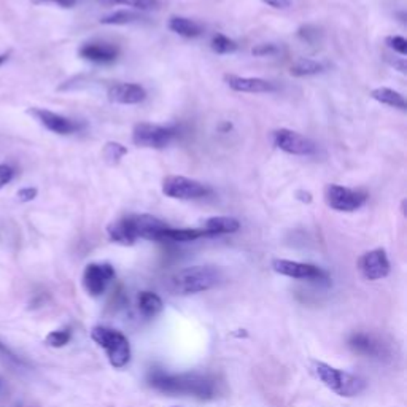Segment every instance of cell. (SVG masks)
<instances>
[{
	"mask_svg": "<svg viewBox=\"0 0 407 407\" xmlns=\"http://www.w3.org/2000/svg\"><path fill=\"white\" fill-rule=\"evenodd\" d=\"M137 305H139L140 314L146 318L156 317L164 308L163 299L159 298L156 293H151V291H142L137 298Z\"/></svg>",
	"mask_w": 407,
	"mask_h": 407,
	"instance_id": "cell-21",
	"label": "cell"
},
{
	"mask_svg": "<svg viewBox=\"0 0 407 407\" xmlns=\"http://www.w3.org/2000/svg\"><path fill=\"white\" fill-rule=\"evenodd\" d=\"M273 269L277 274L291 277V279H310V280H322L326 279V273L314 264L290 261V259H274Z\"/></svg>",
	"mask_w": 407,
	"mask_h": 407,
	"instance_id": "cell-12",
	"label": "cell"
},
{
	"mask_svg": "<svg viewBox=\"0 0 407 407\" xmlns=\"http://www.w3.org/2000/svg\"><path fill=\"white\" fill-rule=\"evenodd\" d=\"M91 338L96 344L107 353L110 364L115 369H121L131 361V345L123 333L107 326H94Z\"/></svg>",
	"mask_w": 407,
	"mask_h": 407,
	"instance_id": "cell-5",
	"label": "cell"
},
{
	"mask_svg": "<svg viewBox=\"0 0 407 407\" xmlns=\"http://www.w3.org/2000/svg\"><path fill=\"white\" fill-rule=\"evenodd\" d=\"M166 223L153 215H127L110 223L107 228L111 242L120 245H134L137 239L161 240Z\"/></svg>",
	"mask_w": 407,
	"mask_h": 407,
	"instance_id": "cell-2",
	"label": "cell"
},
{
	"mask_svg": "<svg viewBox=\"0 0 407 407\" xmlns=\"http://www.w3.org/2000/svg\"><path fill=\"white\" fill-rule=\"evenodd\" d=\"M200 237H207L202 228L175 229V228L167 226L161 234V240H170V242H191Z\"/></svg>",
	"mask_w": 407,
	"mask_h": 407,
	"instance_id": "cell-22",
	"label": "cell"
},
{
	"mask_svg": "<svg viewBox=\"0 0 407 407\" xmlns=\"http://www.w3.org/2000/svg\"><path fill=\"white\" fill-rule=\"evenodd\" d=\"M229 129H233V126L229 125V123H225V125H221V131H229Z\"/></svg>",
	"mask_w": 407,
	"mask_h": 407,
	"instance_id": "cell-38",
	"label": "cell"
},
{
	"mask_svg": "<svg viewBox=\"0 0 407 407\" xmlns=\"http://www.w3.org/2000/svg\"><path fill=\"white\" fill-rule=\"evenodd\" d=\"M366 199L368 196L364 193L342 185H334V183L324 188V200L328 207L338 212H355L361 209L366 204Z\"/></svg>",
	"mask_w": 407,
	"mask_h": 407,
	"instance_id": "cell-7",
	"label": "cell"
},
{
	"mask_svg": "<svg viewBox=\"0 0 407 407\" xmlns=\"http://www.w3.org/2000/svg\"><path fill=\"white\" fill-rule=\"evenodd\" d=\"M225 81L233 91H237V92L263 94V92H273L277 90V86L273 83V81H268L264 78H253V76L225 75Z\"/></svg>",
	"mask_w": 407,
	"mask_h": 407,
	"instance_id": "cell-15",
	"label": "cell"
},
{
	"mask_svg": "<svg viewBox=\"0 0 407 407\" xmlns=\"http://www.w3.org/2000/svg\"><path fill=\"white\" fill-rule=\"evenodd\" d=\"M8 57H10V55H8V53H4V55H0V67H2V66H4V64L8 61Z\"/></svg>",
	"mask_w": 407,
	"mask_h": 407,
	"instance_id": "cell-37",
	"label": "cell"
},
{
	"mask_svg": "<svg viewBox=\"0 0 407 407\" xmlns=\"http://www.w3.org/2000/svg\"><path fill=\"white\" fill-rule=\"evenodd\" d=\"M127 155V149L125 145L118 144V142H109L107 145L104 146V158L107 159V163L115 166L121 161L123 156Z\"/></svg>",
	"mask_w": 407,
	"mask_h": 407,
	"instance_id": "cell-25",
	"label": "cell"
},
{
	"mask_svg": "<svg viewBox=\"0 0 407 407\" xmlns=\"http://www.w3.org/2000/svg\"><path fill=\"white\" fill-rule=\"evenodd\" d=\"M387 45L401 56L407 55V40L404 37H401V35H392V37H387Z\"/></svg>",
	"mask_w": 407,
	"mask_h": 407,
	"instance_id": "cell-29",
	"label": "cell"
},
{
	"mask_svg": "<svg viewBox=\"0 0 407 407\" xmlns=\"http://www.w3.org/2000/svg\"><path fill=\"white\" fill-rule=\"evenodd\" d=\"M107 97L113 104L135 105L144 102L146 99V91L144 86L137 83H116L109 88Z\"/></svg>",
	"mask_w": 407,
	"mask_h": 407,
	"instance_id": "cell-14",
	"label": "cell"
},
{
	"mask_svg": "<svg viewBox=\"0 0 407 407\" xmlns=\"http://www.w3.org/2000/svg\"><path fill=\"white\" fill-rule=\"evenodd\" d=\"M163 193L172 199H199L210 194V188L198 180L186 179L180 175H170L163 181Z\"/></svg>",
	"mask_w": 407,
	"mask_h": 407,
	"instance_id": "cell-8",
	"label": "cell"
},
{
	"mask_svg": "<svg viewBox=\"0 0 407 407\" xmlns=\"http://www.w3.org/2000/svg\"><path fill=\"white\" fill-rule=\"evenodd\" d=\"M359 273L366 280H380L390 274V261H388L387 251L383 249H374L366 251L358 261Z\"/></svg>",
	"mask_w": 407,
	"mask_h": 407,
	"instance_id": "cell-11",
	"label": "cell"
},
{
	"mask_svg": "<svg viewBox=\"0 0 407 407\" xmlns=\"http://www.w3.org/2000/svg\"><path fill=\"white\" fill-rule=\"evenodd\" d=\"M0 353H4V355H7L8 358H11V359H15V361H18L16 357H15L13 353H11V352L7 349V347H5V345L2 344V342H0Z\"/></svg>",
	"mask_w": 407,
	"mask_h": 407,
	"instance_id": "cell-36",
	"label": "cell"
},
{
	"mask_svg": "<svg viewBox=\"0 0 407 407\" xmlns=\"http://www.w3.org/2000/svg\"><path fill=\"white\" fill-rule=\"evenodd\" d=\"M312 373L324 387L329 388L340 398H353L366 388V382L361 377L336 369L323 361L312 363Z\"/></svg>",
	"mask_w": 407,
	"mask_h": 407,
	"instance_id": "cell-4",
	"label": "cell"
},
{
	"mask_svg": "<svg viewBox=\"0 0 407 407\" xmlns=\"http://www.w3.org/2000/svg\"><path fill=\"white\" fill-rule=\"evenodd\" d=\"M177 135L175 127L139 123L134 126L132 142L142 149H166Z\"/></svg>",
	"mask_w": 407,
	"mask_h": 407,
	"instance_id": "cell-6",
	"label": "cell"
},
{
	"mask_svg": "<svg viewBox=\"0 0 407 407\" xmlns=\"http://www.w3.org/2000/svg\"><path fill=\"white\" fill-rule=\"evenodd\" d=\"M140 16L132 13V11H127V10H120V11H115V13H111L109 16H104L100 22L102 25H131V22L139 21Z\"/></svg>",
	"mask_w": 407,
	"mask_h": 407,
	"instance_id": "cell-24",
	"label": "cell"
},
{
	"mask_svg": "<svg viewBox=\"0 0 407 407\" xmlns=\"http://www.w3.org/2000/svg\"><path fill=\"white\" fill-rule=\"evenodd\" d=\"M13 177H15V170L11 169L8 164H0V190L5 185H8V183L13 180Z\"/></svg>",
	"mask_w": 407,
	"mask_h": 407,
	"instance_id": "cell-31",
	"label": "cell"
},
{
	"mask_svg": "<svg viewBox=\"0 0 407 407\" xmlns=\"http://www.w3.org/2000/svg\"><path fill=\"white\" fill-rule=\"evenodd\" d=\"M349 345L353 352L359 353V355L380 358L382 353H383L380 342L375 340L373 336L364 334V333L352 334L350 339H349Z\"/></svg>",
	"mask_w": 407,
	"mask_h": 407,
	"instance_id": "cell-17",
	"label": "cell"
},
{
	"mask_svg": "<svg viewBox=\"0 0 407 407\" xmlns=\"http://www.w3.org/2000/svg\"><path fill=\"white\" fill-rule=\"evenodd\" d=\"M294 196H296V199L301 200V202H304V204H310L312 200H314V198H312V194L309 191H304V190H298Z\"/></svg>",
	"mask_w": 407,
	"mask_h": 407,
	"instance_id": "cell-35",
	"label": "cell"
},
{
	"mask_svg": "<svg viewBox=\"0 0 407 407\" xmlns=\"http://www.w3.org/2000/svg\"><path fill=\"white\" fill-rule=\"evenodd\" d=\"M371 97L377 100V102L388 105V107H394L399 110L407 109V104L403 94L394 90H390V88H375V90L371 91Z\"/></svg>",
	"mask_w": 407,
	"mask_h": 407,
	"instance_id": "cell-20",
	"label": "cell"
},
{
	"mask_svg": "<svg viewBox=\"0 0 407 407\" xmlns=\"http://www.w3.org/2000/svg\"><path fill=\"white\" fill-rule=\"evenodd\" d=\"M202 229L207 237L220 234H234L240 229V223L233 216H212L204 221Z\"/></svg>",
	"mask_w": 407,
	"mask_h": 407,
	"instance_id": "cell-18",
	"label": "cell"
},
{
	"mask_svg": "<svg viewBox=\"0 0 407 407\" xmlns=\"http://www.w3.org/2000/svg\"><path fill=\"white\" fill-rule=\"evenodd\" d=\"M115 279V269L109 263H91L83 273V287L91 296H100Z\"/></svg>",
	"mask_w": 407,
	"mask_h": 407,
	"instance_id": "cell-10",
	"label": "cell"
},
{
	"mask_svg": "<svg viewBox=\"0 0 407 407\" xmlns=\"http://www.w3.org/2000/svg\"><path fill=\"white\" fill-rule=\"evenodd\" d=\"M72 334H70L69 329H57V331H51L45 338V344L53 349H61V347L67 345Z\"/></svg>",
	"mask_w": 407,
	"mask_h": 407,
	"instance_id": "cell-27",
	"label": "cell"
},
{
	"mask_svg": "<svg viewBox=\"0 0 407 407\" xmlns=\"http://www.w3.org/2000/svg\"><path fill=\"white\" fill-rule=\"evenodd\" d=\"M35 120H37L40 125L43 127L48 129V131L59 134V135H69L74 134L80 129L78 123H75L70 118H66L59 113H55V111L46 110V109H31L29 110Z\"/></svg>",
	"mask_w": 407,
	"mask_h": 407,
	"instance_id": "cell-13",
	"label": "cell"
},
{
	"mask_svg": "<svg viewBox=\"0 0 407 407\" xmlns=\"http://www.w3.org/2000/svg\"><path fill=\"white\" fill-rule=\"evenodd\" d=\"M115 4H120V5H126V7H132V8H137L142 11H146V10H153L156 8L159 2L158 0H113Z\"/></svg>",
	"mask_w": 407,
	"mask_h": 407,
	"instance_id": "cell-28",
	"label": "cell"
},
{
	"mask_svg": "<svg viewBox=\"0 0 407 407\" xmlns=\"http://www.w3.org/2000/svg\"><path fill=\"white\" fill-rule=\"evenodd\" d=\"M37 188H32V186H26V188H21L20 191L16 193V198L20 202H31L35 198H37Z\"/></svg>",
	"mask_w": 407,
	"mask_h": 407,
	"instance_id": "cell-30",
	"label": "cell"
},
{
	"mask_svg": "<svg viewBox=\"0 0 407 407\" xmlns=\"http://www.w3.org/2000/svg\"><path fill=\"white\" fill-rule=\"evenodd\" d=\"M210 46H212V50L218 53V55H228V53H233V51L237 50V43L223 34L214 35Z\"/></svg>",
	"mask_w": 407,
	"mask_h": 407,
	"instance_id": "cell-26",
	"label": "cell"
},
{
	"mask_svg": "<svg viewBox=\"0 0 407 407\" xmlns=\"http://www.w3.org/2000/svg\"><path fill=\"white\" fill-rule=\"evenodd\" d=\"M269 7L277 8V10H283V8H288L291 5V0H261Z\"/></svg>",
	"mask_w": 407,
	"mask_h": 407,
	"instance_id": "cell-34",
	"label": "cell"
},
{
	"mask_svg": "<svg viewBox=\"0 0 407 407\" xmlns=\"http://www.w3.org/2000/svg\"><path fill=\"white\" fill-rule=\"evenodd\" d=\"M277 149L294 156H310L317 153V145L309 137L291 129H277L273 134Z\"/></svg>",
	"mask_w": 407,
	"mask_h": 407,
	"instance_id": "cell-9",
	"label": "cell"
},
{
	"mask_svg": "<svg viewBox=\"0 0 407 407\" xmlns=\"http://www.w3.org/2000/svg\"><path fill=\"white\" fill-rule=\"evenodd\" d=\"M323 64L314 61V59H305L301 57L296 62L290 67V74L293 76H309V75H317L323 72Z\"/></svg>",
	"mask_w": 407,
	"mask_h": 407,
	"instance_id": "cell-23",
	"label": "cell"
},
{
	"mask_svg": "<svg viewBox=\"0 0 407 407\" xmlns=\"http://www.w3.org/2000/svg\"><path fill=\"white\" fill-rule=\"evenodd\" d=\"M78 53L81 57L86 59V61L97 62V64H109L115 61L118 55H120V50L111 43L97 42V43H85Z\"/></svg>",
	"mask_w": 407,
	"mask_h": 407,
	"instance_id": "cell-16",
	"label": "cell"
},
{
	"mask_svg": "<svg viewBox=\"0 0 407 407\" xmlns=\"http://www.w3.org/2000/svg\"><path fill=\"white\" fill-rule=\"evenodd\" d=\"M169 29L175 34L181 35L185 39H194L202 34V27H200L196 21L188 20L183 16H172L169 20Z\"/></svg>",
	"mask_w": 407,
	"mask_h": 407,
	"instance_id": "cell-19",
	"label": "cell"
},
{
	"mask_svg": "<svg viewBox=\"0 0 407 407\" xmlns=\"http://www.w3.org/2000/svg\"><path fill=\"white\" fill-rule=\"evenodd\" d=\"M149 382L158 392L180 396L214 399L218 393L215 379L200 374H167L163 371H151Z\"/></svg>",
	"mask_w": 407,
	"mask_h": 407,
	"instance_id": "cell-1",
	"label": "cell"
},
{
	"mask_svg": "<svg viewBox=\"0 0 407 407\" xmlns=\"http://www.w3.org/2000/svg\"><path fill=\"white\" fill-rule=\"evenodd\" d=\"M35 4H56L57 7H62V8H70L74 7L76 0H34Z\"/></svg>",
	"mask_w": 407,
	"mask_h": 407,
	"instance_id": "cell-33",
	"label": "cell"
},
{
	"mask_svg": "<svg viewBox=\"0 0 407 407\" xmlns=\"http://www.w3.org/2000/svg\"><path fill=\"white\" fill-rule=\"evenodd\" d=\"M277 51V48H275V45H270V43H268V45H258V46H255V48L251 50V53L255 56H268V55H274V53Z\"/></svg>",
	"mask_w": 407,
	"mask_h": 407,
	"instance_id": "cell-32",
	"label": "cell"
},
{
	"mask_svg": "<svg viewBox=\"0 0 407 407\" xmlns=\"http://www.w3.org/2000/svg\"><path fill=\"white\" fill-rule=\"evenodd\" d=\"M223 280L221 270L215 266H191L175 273L169 279V290L174 294H198L215 288Z\"/></svg>",
	"mask_w": 407,
	"mask_h": 407,
	"instance_id": "cell-3",
	"label": "cell"
}]
</instances>
